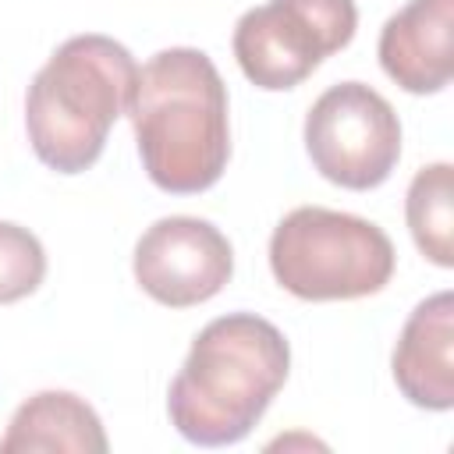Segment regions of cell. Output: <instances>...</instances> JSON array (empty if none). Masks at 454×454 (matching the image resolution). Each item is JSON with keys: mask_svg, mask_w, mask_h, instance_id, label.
I'll use <instances>...</instances> for the list:
<instances>
[{"mask_svg": "<svg viewBox=\"0 0 454 454\" xmlns=\"http://www.w3.org/2000/svg\"><path fill=\"white\" fill-rule=\"evenodd\" d=\"M355 28V0H270L238 18L231 46L252 85L284 92L301 85L330 53L344 50Z\"/></svg>", "mask_w": 454, "mask_h": 454, "instance_id": "5b68a950", "label": "cell"}, {"mask_svg": "<svg viewBox=\"0 0 454 454\" xmlns=\"http://www.w3.org/2000/svg\"><path fill=\"white\" fill-rule=\"evenodd\" d=\"M404 216H408L415 248L433 266L450 270L454 266V167L450 163H429L415 170L404 195Z\"/></svg>", "mask_w": 454, "mask_h": 454, "instance_id": "8fae6325", "label": "cell"}, {"mask_svg": "<svg viewBox=\"0 0 454 454\" xmlns=\"http://www.w3.org/2000/svg\"><path fill=\"white\" fill-rule=\"evenodd\" d=\"M46 277V252L39 238L11 220H0V305L28 298Z\"/></svg>", "mask_w": 454, "mask_h": 454, "instance_id": "7c38bea8", "label": "cell"}, {"mask_svg": "<svg viewBox=\"0 0 454 454\" xmlns=\"http://www.w3.org/2000/svg\"><path fill=\"white\" fill-rule=\"evenodd\" d=\"M128 117L149 181L170 195L213 188L231 160L227 85L195 46L149 57L131 85Z\"/></svg>", "mask_w": 454, "mask_h": 454, "instance_id": "6da1fadb", "label": "cell"}, {"mask_svg": "<svg viewBox=\"0 0 454 454\" xmlns=\"http://www.w3.org/2000/svg\"><path fill=\"white\" fill-rule=\"evenodd\" d=\"M394 383L429 411L454 408V294L436 291L411 309L394 344Z\"/></svg>", "mask_w": 454, "mask_h": 454, "instance_id": "ba28073f", "label": "cell"}, {"mask_svg": "<svg viewBox=\"0 0 454 454\" xmlns=\"http://www.w3.org/2000/svg\"><path fill=\"white\" fill-rule=\"evenodd\" d=\"M138 287L170 309L209 301L234 273V248L220 227L199 216H163L135 245Z\"/></svg>", "mask_w": 454, "mask_h": 454, "instance_id": "52a82bcc", "label": "cell"}, {"mask_svg": "<svg viewBox=\"0 0 454 454\" xmlns=\"http://www.w3.org/2000/svg\"><path fill=\"white\" fill-rule=\"evenodd\" d=\"M106 433L89 401L71 390H39L32 394L7 422L0 436V454H32V450H64V454H103Z\"/></svg>", "mask_w": 454, "mask_h": 454, "instance_id": "30bf717a", "label": "cell"}, {"mask_svg": "<svg viewBox=\"0 0 454 454\" xmlns=\"http://www.w3.org/2000/svg\"><path fill=\"white\" fill-rule=\"evenodd\" d=\"M138 64L110 35H71L35 71L25 92V131L35 156L57 174L89 170L114 121L128 110Z\"/></svg>", "mask_w": 454, "mask_h": 454, "instance_id": "3957f363", "label": "cell"}, {"mask_svg": "<svg viewBox=\"0 0 454 454\" xmlns=\"http://www.w3.org/2000/svg\"><path fill=\"white\" fill-rule=\"evenodd\" d=\"M305 153L340 188H380L401 160V121L365 82L330 85L305 114Z\"/></svg>", "mask_w": 454, "mask_h": 454, "instance_id": "8992f818", "label": "cell"}, {"mask_svg": "<svg viewBox=\"0 0 454 454\" xmlns=\"http://www.w3.org/2000/svg\"><path fill=\"white\" fill-rule=\"evenodd\" d=\"M291 369L287 337L255 312H227L206 323L184 365L170 380V426L199 447L245 440L266 415Z\"/></svg>", "mask_w": 454, "mask_h": 454, "instance_id": "7a4b0ae2", "label": "cell"}, {"mask_svg": "<svg viewBox=\"0 0 454 454\" xmlns=\"http://www.w3.org/2000/svg\"><path fill=\"white\" fill-rule=\"evenodd\" d=\"M394 245L365 216L298 206L270 234V270L301 301H351L376 294L394 277Z\"/></svg>", "mask_w": 454, "mask_h": 454, "instance_id": "277c9868", "label": "cell"}, {"mask_svg": "<svg viewBox=\"0 0 454 454\" xmlns=\"http://www.w3.org/2000/svg\"><path fill=\"white\" fill-rule=\"evenodd\" d=\"M454 0H408L380 28V67L411 96L440 92L454 74Z\"/></svg>", "mask_w": 454, "mask_h": 454, "instance_id": "9c48e42d", "label": "cell"}]
</instances>
